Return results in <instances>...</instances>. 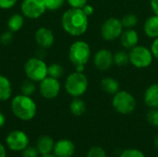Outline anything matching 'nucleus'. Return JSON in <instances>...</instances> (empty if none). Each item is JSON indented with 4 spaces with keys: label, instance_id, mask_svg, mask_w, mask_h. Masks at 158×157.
I'll use <instances>...</instances> for the list:
<instances>
[{
    "label": "nucleus",
    "instance_id": "nucleus-40",
    "mask_svg": "<svg viewBox=\"0 0 158 157\" xmlns=\"http://www.w3.org/2000/svg\"><path fill=\"white\" fill-rule=\"evenodd\" d=\"M155 145H156V148L158 150V134L156 136V139H155Z\"/></svg>",
    "mask_w": 158,
    "mask_h": 157
},
{
    "label": "nucleus",
    "instance_id": "nucleus-16",
    "mask_svg": "<svg viewBox=\"0 0 158 157\" xmlns=\"http://www.w3.org/2000/svg\"><path fill=\"white\" fill-rule=\"evenodd\" d=\"M55 143L53 139L50 136L43 135L38 138L36 143V148L41 155L51 154V152L54 150Z\"/></svg>",
    "mask_w": 158,
    "mask_h": 157
},
{
    "label": "nucleus",
    "instance_id": "nucleus-38",
    "mask_svg": "<svg viewBox=\"0 0 158 157\" xmlns=\"http://www.w3.org/2000/svg\"><path fill=\"white\" fill-rule=\"evenodd\" d=\"M0 157H6V151L5 146L0 143Z\"/></svg>",
    "mask_w": 158,
    "mask_h": 157
},
{
    "label": "nucleus",
    "instance_id": "nucleus-3",
    "mask_svg": "<svg viewBox=\"0 0 158 157\" xmlns=\"http://www.w3.org/2000/svg\"><path fill=\"white\" fill-rule=\"evenodd\" d=\"M91 57V48L84 41L74 42L69 50V58L75 66L76 71L82 72L84 66L88 63Z\"/></svg>",
    "mask_w": 158,
    "mask_h": 157
},
{
    "label": "nucleus",
    "instance_id": "nucleus-11",
    "mask_svg": "<svg viewBox=\"0 0 158 157\" xmlns=\"http://www.w3.org/2000/svg\"><path fill=\"white\" fill-rule=\"evenodd\" d=\"M39 92L44 98L54 99L60 92V82L57 79L47 76L40 81Z\"/></svg>",
    "mask_w": 158,
    "mask_h": 157
},
{
    "label": "nucleus",
    "instance_id": "nucleus-14",
    "mask_svg": "<svg viewBox=\"0 0 158 157\" xmlns=\"http://www.w3.org/2000/svg\"><path fill=\"white\" fill-rule=\"evenodd\" d=\"M35 41L43 48H49L54 44L55 36L53 31L45 27L39 28L35 32Z\"/></svg>",
    "mask_w": 158,
    "mask_h": 157
},
{
    "label": "nucleus",
    "instance_id": "nucleus-21",
    "mask_svg": "<svg viewBox=\"0 0 158 157\" xmlns=\"http://www.w3.org/2000/svg\"><path fill=\"white\" fill-rule=\"evenodd\" d=\"M23 22H24L23 15L19 14V13L13 14L8 19L7 28L12 32H16V31H19L21 29V27L23 26Z\"/></svg>",
    "mask_w": 158,
    "mask_h": 157
},
{
    "label": "nucleus",
    "instance_id": "nucleus-33",
    "mask_svg": "<svg viewBox=\"0 0 158 157\" xmlns=\"http://www.w3.org/2000/svg\"><path fill=\"white\" fill-rule=\"evenodd\" d=\"M67 1L69 4V6L74 8H82L87 4V0H67Z\"/></svg>",
    "mask_w": 158,
    "mask_h": 157
},
{
    "label": "nucleus",
    "instance_id": "nucleus-9",
    "mask_svg": "<svg viewBox=\"0 0 158 157\" xmlns=\"http://www.w3.org/2000/svg\"><path fill=\"white\" fill-rule=\"evenodd\" d=\"M46 11L44 0H23L21 3V13L24 17L35 19L42 17Z\"/></svg>",
    "mask_w": 158,
    "mask_h": 157
},
{
    "label": "nucleus",
    "instance_id": "nucleus-4",
    "mask_svg": "<svg viewBox=\"0 0 158 157\" xmlns=\"http://www.w3.org/2000/svg\"><path fill=\"white\" fill-rule=\"evenodd\" d=\"M88 80L82 72L75 71L69 74L65 82L67 93L73 97H80L87 91Z\"/></svg>",
    "mask_w": 158,
    "mask_h": 157
},
{
    "label": "nucleus",
    "instance_id": "nucleus-10",
    "mask_svg": "<svg viewBox=\"0 0 158 157\" xmlns=\"http://www.w3.org/2000/svg\"><path fill=\"white\" fill-rule=\"evenodd\" d=\"M29 137L28 135L22 130H13L11 131L6 139V146L15 152H21L27 146H29Z\"/></svg>",
    "mask_w": 158,
    "mask_h": 157
},
{
    "label": "nucleus",
    "instance_id": "nucleus-26",
    "mask_svg": "<svg viewBox=\"0 0 158 157\" xmlns=\"http://www.w3.org/2000/svg\"><path fill=\"white\" fill-rule=\"evenodd\" d=\"M138 23V18L135 14L130 13L125 15L121 19V24L126 29H132Z\"/></svg>",
    "mask_w": 158,
    "mask_h": 157
},
{
    "label": "nucleus",
    "instance_id": "nucleus-19",
    "mask_svg": "<svg viewBox=\"0 0 158 157\" xmlns=\"http://www.w3.org/2000/svg\"><path fill=\"white\" fill-rule=\"evenodd\" d=\"M12 95L10 81L4 75H0V101H6Z\"/></svg>",
    "mask_w": 158,
    "mask_h": 157
},
{
    "label": "nucleus",
    "instance_id": "nucleus-13",
    "mask_svg": "<svg viewBox=\"0 0 158 157\" xmlns=\"http://www.w3.org/2000/svg\"><path fill=\"white\" fill-rule=\"evenodd\" d=\"M53 152L56 157H71L75 153V145L70 140L62 139L55 143Z\"/></svg>",
    "mask_w": 158,
    "mask_h": 157
},
{
    "label": "nucleus",
    "instance_id": "nucleus-20",
    "mask_svg": "<svg viewBox=\"0 0 158 157\" xmlns=\"http://www.w3.org/2000/svg\"><path fill=\"white\" fill-rule=\"evenodd\" d=\"M101 88L109 94H116L119 91V83L113 78H105L101 81Z\"/></svg>",
    "mask_w": 158,
    "mask_h": 157
},
{
    "label": "nucleus",
    "instance_id": "nucleus-8",
    "mask_svg": "<svg viewBox=\"0 0 158 157\" xmlns=\"http://www.w3.org/2000/svg\"><path fill=\"white\" fill-rule=\"evenodd\" d=\"M122 31L123 26L121 20L117 18L107 19L101 27V34L106 41H114L119 38Z\"/></svg>",
    "mask_w": 158,
    "mask_h": 157
},
{
    "label": "nucleus",
    "instance_id": "nucleus-1",
    "mask_svg": "<svg viewBox=\"0 0 158 157\" xmlns=\"http://www.w3.org/2000/svg\"><path fill=\"white\" fill-rule=\"evenodd\" d=\"M64 31L71 36H81L88 29V16L82 8L71 7L64 12L61 19Z\"/></svg>",
    "mask_w": 158,
    "mask_h": 157
},
{
    "label": "nucleus",
    "instance_id": "nucleus-2",
    "mask_svg": "<svg viewBox=\"0 0 158 157\" xmlns=\"http://www.w3.org/2000/svg\"><path fill=\"white\" fill-rule=\"evenodd\" d=\"M11 111L16 118L23 121L32 119L37 112L35 102L28 95H16L11 101Z\"/></svg>",
    "mask_w": 158,
    "mask_h": 157
},
{
    "label": "nucleus",
    "instance_id": "nucleus-28",
    "mask_svg": "<svg viewBox=\"0 0 158 157\" xmlns=\"http://www.w3.org/2000/svg\"><path fill=\"white\" fill-rule=\"evenodd\" d=\"M46 9L48 10H57L59 9L65 3V0H44Z\"/></svg>",
    "mask_w": 158,
    "mask_h": 157
},
{
    "label": "nucleus",
    "instance_id": "nucleus-15",
    "mask_svg": "<svg viewBox=\"0 0 158 157\" xmlns=\"http://www.w3.org/2000/svg\"><path fill=\"white\" fill-rule=\"evenodd\" d=\"M139 35L133 29H127L122 31L120 35V43L126 49H131L138 44Z\"/></svg>",
    "mask_w": 158,
    "mask_h": 157
},
{
    "label": "nucleus",
    "instance_id": "nucleus-23",
    "mask_svg": "<svg viewBox=\"0 0 158 157\" xmlns=\"http://www.w3.org/2000/svg\"><path fill=\"white\" fill-rule=\"evenodd\" d=\"M130 62V56L124 50H119L114 55V63L117 66H125Z\"/></svg>",
    "mask_w": 158,
    "mask_h": 157
},
{
    "label": "nucleus",
    "instance_id": "nucleus-27",
    "mask_svg": "<svg viewBox=\"0 0 158 157\" xmlns=\"http://www.w3.org/2000/svg\"><path fill=\"white\" fill-rule=\"evenodd\" d=\"M146 118L150 125L158 127V108H151L147 113Z\"/></svg>",
    "mask_w": 158,
    "mask_h": 157
},
{
    "label": "nucleus",
    "instance_id": "nucleus-35",
    "mask_svg": "<svg viewBox=\"0 0 158 157\" xmlns=\"http://www.w3.org/2000/svg\"><path fill=\"white\" fill-rule=\"evenodd\" d=\"M151 52H152L153 56L158 59V37L155 39V41L153 42V43L151 45Z\"/></svg>",
    "mask_w": 158,
    "mask_h": 157
},
{
    "label": "nucleus",
    "instance_id": "nucleus-22",
    "mask_svg": "<svg viewBox=\"0 0 158 157\" xmlns=\"http://www.w3.org/2000/svg\"><path fill=\"white\" fill-rule=\"evenodd\" d=\"M69 109H70V112L74 116L80 117L82 114H84L86 110V105H85V103L81 99H80L79 97H75L70 103Z\"/></svg>",
    "mask_w": 158,
    "mask_h": 157
},
{
    "label": "nucleus",
    "instance_id": "nucleus-6",
    "mask_svg": "<svg viewBox=\"0 0 158 157\" xmlns=\"http://www.w3.org/2000/svg\"><path fill=\"white\" fill-rule=\"evenodd\" d=\"M114 109L122 115H129L136 108V100L132 94L126 91H118L112 99Z\"/></svg>",
    "mask_w": 158,
    "mask_h": 157
},
{
    "label": "nucleus",
    "instance_id": "nucleus-18",
    "mask_svg": "<svg viewBox=\"0 0 158 157\" xmlns=\"http://www.w3.org/2000/svg\"><path fill=\"white\" fill-rule=\"evenodd\" d=\"M144 32L150 38L158 37V16L155 15L148 18L144 23Z\"/></svg>",
    "mask_w": 158,
    "mask_h": 157
},
{
    "label": "nucleus",
    "instance_id": "nucleus-41",
    "mask_svg": "<svg viewBox=\"0 0 158 157\" xmlns=\"http://www.w3.org/2000/svg\"><path fill=\"white\" fill-rule=\"evenodd\" d=\"M41 157H56L55 155H51V154H48V155H42Z\"/></svg>",
    "mask_w": 158,
    "mask_h": 157
},
{
    "label": "nucleus",
    "instance_id": "nucleus-36",
    "mask_svg": "<svg viewBox=\"0 0 158 157\" xmlns=\"http://www.w3.org/2000/svg\"><path fill=\"white\" fill-rule=\"evenodd\" d=\"M82 10L84 11V13H85L88 17L91 16V15H93V13H94V7H93V6L88 5V4H86V5L82 7Z\"/></svg>",
    "mask_w": 158,
    "mask_h": 157
},
{
    "label": "nucleus",
    "instance_id": "nucleus-32",
    "mask_svg": "<svg viewBox=\"0 0 158 157\" xmlns=\"http://www.w3.org/2000/svg\"><path fill=\"white\" fill-rule=\"evenodd\" d=\"M13 40V35H12V31H7L2 33L1 37H0V42L3 45H8Z\"/></svg>",
    "mask_w": 158,
    "mask_h": 157
},
{
    "label": "nucleus",
    "instance_id": "nucleus-25",
    "mask_svg": "<svg viewBox=\"0 0 158 157\" xmlns=\"http://www.w3.org/2000/svg\"><path fill=\"white\" fill-rule=\"evenodd\" d=\"M35 90H36L35 81L30 80V79L24 81L21 84V87H20L21 93L24 95H28V96H31L35 92Z\"/></svg>",
    "mask_w": 158,
    "mask_h": 157
},
{
    "label": "nucleus",
    "instance_id": "nucleus-12",
    "mask_svg": "<svg viewBox=\"0 0 158 157\" xmlns=\"http://www.w3.org/2000/svg\"><path fill=\"white\" fill-rule=\"evenodd\" d=\"M94 63L99 70H108L114 63V56L109 50L101 49L95 53Z\"/></svg>",
    "mask_w": 158,
    "mask_h": 157
},
{
    "label": "nucleus",
    "instance_id": "nucleus-5",
    "mask_svg": "<svg viewBox=\"0 0 158 157\" xmlns=\"http://www.w3.org/2000/svg\"><path fill=\"white\" fill-rule=\"evenodd\" d=\"M48 66L42 59L37 57H31L24 65V71L28 79L40 82L48 76Z\"/></svg>",
    "mask_w": 158,
    "mask_h": 157
},
{
    "label": "nucleus",
    "instance_id": "nucleus-34",
    "mask_svg": "<svg viewBox=\"0 0 158 157\" xmlns=\"http://www.w3.org/2000/svg\"><path fill=\"white\" fill-rule=\"evenodd\" d=\"M18 0H0V8L9 9L17 4Z\"/></svg>",
    "mask_w": 158,
    "mask_h": 157
},
{
    "label": "nucleus",
    "instance_id": "nucleus-17",
    "mask_svg": "<svg viewBox=\"0 0 158 157\" xmlns=\"http://www.w3.org/2000/svg\"><path fill=\"white\" fill-rule=\"evenodd\" d=\"M144 102L150 108H158V83L153 84L146 89Z\"/></svg>",
    "mask_w": 158,
    "mask_h": 157
},
{
    "label": "nucleus",
    "instance_id": "nucleus-39",
    "mask_svg": "<svg viewBox=\"0 0 158 157\" xmlns=\"http://www.w3.org/2000/svg\"><path fill=\"white\" fill-rule=\"evenodd\" d=\"M6 123V117L3 113L0 112V128H2Z\"/></svg>",
    "mask_w": 158,
    "mask_h": 157
},
{
    "label": "nucleus",
    "instance_id": "nucleus-30",
    "mask_svg": "<svg viewBox=\"0 0 158 157\" xmlns=\"http://www.w3.org/2000/svg\"><path fill=\"white\" fill-rule=\"evenodd\" d=\"M119 157H145L144 154L138 149H126Z\"/></svg>",
    "mask_w": 158,
    "mask_h": 157
},
{
    "label": "nucleus",
    "instance_id": "nucleus-37",
    "mask_svg": "<svg viewBox=\"0 0 158 157\" xmlns=\"http://www.w3.org/2000/svg\"><path fill=\"white\" fill-rule=\"evenodd\" d=\"M150 4L155 15L158 16V0H150Z\"/></svg>",
    "mask_w": 158,
    "mask_h": 157
},
{
    "label": "nucleus",
    "instance_id": "nucleus-24",
    "mask_svg": "<svg viewBox=\"0 0 158 157\" xmlns=\"http://www.w3.org/2000/svg\"><path fill=\"white\" fill-rule=\"evenodd\" d=\"M47 72H48L49 77H52V78L58 80L64 74V68L57 63H53L50 66H48Z\"/></svg>",
    "mask_w": 158,
    "mask_h": 157
},
{
    "label": "nucleus",
    "instance_id": "nucleus-7",
    "mask_svg": "<svg viewBox=\"0 0 158 157\" xmlns=\"http://www.w3.org/2000/svg\"><path fill=\"white\" fill-rule=\"evenodd\" d=\"M129 56L130 62L138 68H147L153 61V54L151 50L143 45H136L131 48Z\"/></svg>",
    "mask_w": 158,
    "mask_h": 157
},
{
    "label": "nucleus",
    "instance_id": "nucleus-29",
    "mask_svg": "<svg viewBox=\"0 0 158 157\" xmlns=\"http://www.w3.org/2000/svg\"><path fill=\"white\" fill-rule=\"evenodd\" d=\"M87 157H107L106 151L99 146L92 147L87 154Z\"/></svg>",
    "mask_w": 158,
    "mask_h": 157
},
{
    "label": "nucleus",
    "instance_id": "nucleus-31",
    "mask_svg": "<svg viewBox=\"0 0 158 157\" xmlns=\"http://www.w3.org/2000/svg\"><path fill=\"white\" fill-rule=\"evenodd\" d=\"M39 152L36 147L27 146L22 151V157H39Z\"/></svg>",
    "mask_w": 158,
    "mask_h": 157
}]
</instances>
